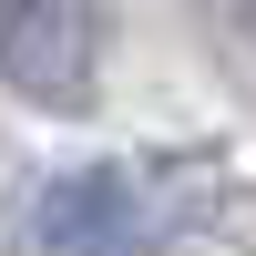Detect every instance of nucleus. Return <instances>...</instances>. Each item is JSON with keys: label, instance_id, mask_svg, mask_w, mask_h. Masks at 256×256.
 <instances>
[{"label": "nucleus", "instance_id": "obj_2", "mask_svg": "<svg viewBox=\"0 0 256 256\" xmlns=\"http://www.w3.org/2000/svg\"><path fill=\"white\" fill-rule=\"evenodd\" d=\"M246 20H256V0H246Z\"/></svg>", "mask_w": 256, "mask_h": 256}, {"label": "nucleus", "instance_id": "obj_1", "mask_svg": "<svg viewBox=\"0 0 256 256\" xmlns=\"http://www.w3.org/2000/svg\"><path fill=\"white\" fill-rule=\"evenodd\" d=\"M0 82L41 113H82L102 82V10L92 0H0Z\"/></svg>", "mask_w": 256, "mask_h": 256}]
</instances>
